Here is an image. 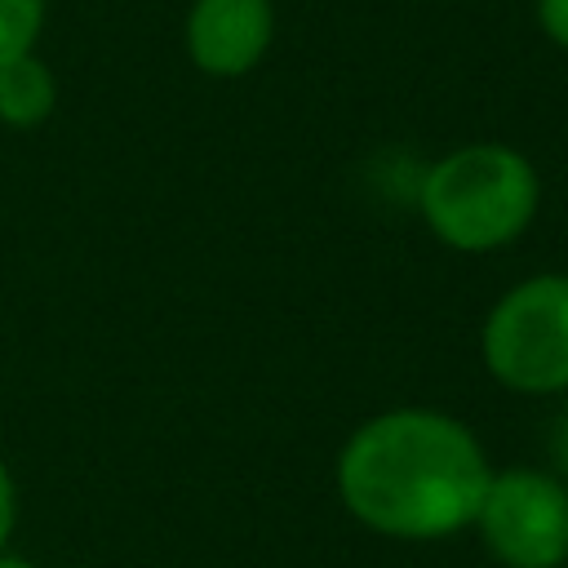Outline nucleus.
Listing matches in <instances>:
<instances>
[{
  "label": "nucleus",
  "mask_w": 568,
  "mask_h": 568,
  "mask_svg": "<svg viewBox=\"0 0 568 568\" xmlns=\"http://www.w3.org/2000/svg\"><path fill=\"white\" fill-rule=\"evenodd\" d=\"M488 377L515 395L568 390V275L541 271L510 284L479 324Z\"/></svg>",
  "instance_id": "nucleus-3"
},
{
  "label": "nucleus",
  "mask_w": 568,
  "mask_h": 568,
  "mask_svg": "<svg viewBox=\"0 0 568 568\" xmlns=\"http://www.w3.org/2000/svg\"><path fill=\"white\" fill-rule=\"evenodd\" d=\"M53 106H58V80L36 49L0 62V124L36 129L53 115Z\"/></svg>",
  "instance_id": "nucleus-6"
},
{
  "label": "nucleus",
  "mask_w": 568,
  "mask_h": 568,
  "mask_svg": "<svg viewBox=\"0 0 568 568\" xmlns=\"http://www.w3.org/2000/svg\"><path fill=\"white\" fill-rule=\"evenodd\" d=\"M49 0H0V62L36 49Z\"/></svg>",
  "instance_id": "nucleus-7"
},
{
  "label": "nucleus",
  "mask_w": 568,
  "mask_h": 568,
  "mask_svg": "<svg viewBox=\"0 0 568 568\" xmlns=\"http://www.w3.org/2000/svg\"><path fill=\"white\" fill-rule=\"evenodd\" d=\"M13 528H18V479H13L9 462L0 457V550L9 546Z\"/></svg>",
  "instance_id": "nucleus-9"
},
{
  "label": "nucleus",
  "mask_w": 568,
  "mask_h": 568,
  "mask_svg": "<svg viewBox=\"0 0 568 568\" xmlns=\"http://www.w3.org/2000/svg\"><path fill=\"white\" fill-rule=\"evenodd\" d=\"M550 453H555V466H559L555 475L568 484V413L555 422V435H550Z\"/></svg>",
  "instance_id": "nucleus-10"
},
{
  "label": "nucleus",
  "mask_w": 568,
  "mask_h": 568,
  "mask_svg": "<svg viewBox=\"0 0 568 568\" xmlns=\"http://www.w3.org/2000/svg\"><path fill=\"white\" fill-rule=\"evenodd\" d=\"M541 204L532 160L506 142H466L444 151L417 186L430 235L453 253H497L515 244Z\"/></svg>",
  "instance_id": "nucleus-2"
},
{
  "label": "nucleus",
  "mask_w": 568,
  "mask_h": 568,
  "mask_svg": "<svg viewBox=\"0 0 568 568\" xmlns=\"http://www.w3.org/2000/svg\"><path fill=\"white\" fill-rule=\"evenodd\" d=\"M532 13H537V27L541 36L568 53V0H532Z\"/></svg>",
  "instance_id": "nucleus-8"
},
{
  "label": "nucleus",
  "mask_w": 568,
  "mask_h": 568,
  "mask_svg": "<svg viewBox=\"0 0 568 568\" xmlns=\"http://www.w3.org/2000/svg\"><path fill=\"white\" fill-rule=\"evenodd\" d=\"M271 36H275L271 0H191L182 22L186 58L209 80L248 75L266 58Z\"/></svg>",
  "instance_id": "nucleus-5"
},
{
  "label": "nucleus",
  "mask_w": 568,
  "mask_h": 568,
  "mask_svg": "<svg viewBox=\"0 0 568 568\" xmlns=\"http://www.w3.org/2000/svg\"><path fill=\"white\" fill-rule=\"evenodd\" d=\"M470 528L501 568H564L568 484L541 466L493 470Z\"/></svg>",
  "instance_id": "nucleus-4"
},
{
  "label": "nucleus",
  "mask_w": 568,
  "mask_h": 568,
  "mask_svg": "<svg viewBox=\"0 0 568 568\" xmlns=\"http://www.w3.org/2000/svg\"><path fill=\"white\" fill-rule=\"evenodd\" d=\"M0 568H31V564H27V559H13V555L0 550Z\"/></svg>",
  "instance_id": "nucleus-11"
},
{
  "label": "nucleus",
  "mask_w": 568,
  "mask_h": 568,
  "mask_svg": "<svg viewBox=\"0 0 568 568\" xmlns=\"http://www.w3.org/2000/svg\"><path fill=\"white\" fill-rule=\"evenodd\" d=\"M488 475L479 435L426 404L364 417L333 462L346 515L390 541H444L470 528Z\"/></svg>",
  "instance_id": "nucleus-1"
}]
</instances>
